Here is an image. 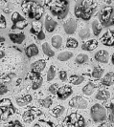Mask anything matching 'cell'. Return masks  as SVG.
<instances>
[{"instance_id":"f546056e","label":"cell","mask_w":114,"mask_h":127,"mask_svg":"<svg viewBox=\"0 0 114 127\" xmlns=\"http://www.w3.org/2000/svg\"><path fill=\"white\" fill-rule=\"evenodd\" d=\"M73 57V53L71 52H62L57 56V59L59 61H67Z\"/></svg>"},{"instance_id":"44dd1931","label":"cell","mask_w":114,"mask_h":127,"mask_svg":"<svg viewBox=\"0 0 114 127\" xmlns=\"http://www.w3.org/2000/svg\"><path fill=\"white\" fill-rule=\"evenodd\" d=\"M43 32L42 31V24L39 22V21H34L32 23V26H31V30H30V32L33 33L34 35L38 36L39 33Z\"/></svg>"},{"instance_id":"277c9868","label":"cell","mask_w":114,"mask_h":127,"mask_svg":"<svg viewBox=\"0 0 114 127\" xmlns=\"http://www.w3.org/2000/svg\"><path fill=\"white\" fill-rule=\"evenodd\" d=\"M99 19L101 26L104 28H108L114 24V13L112 7H105L99 13Z\"/></svg>"},{"instance_id":"e0dca14e","label":"cell","mask_w":114,"mask_h":127,"mask_svg":"<svg viewBox=\"0 0 114 127\" xmlns=\"http://www.w3.org/2000/svg\"><path fill=\"white\" fill-rule=\"evenodd\" d=\"M33 100V97L31 95H22V96H19V97H16L15 101H16V104L18 105L19 107H24V106H27L28 104H30Z\"/></svg>"},{"instance_id":"5bb4252c","label":"cell","mask_w":114,"mask_h":127,"mask_svg":"<svg viewBox=\"0 0 114 127\" xmlns=\"http://www.w3.org/2000/svg\"><path fill=\"white\" fill-rule=\"evenodd\" d=\"M94 58L96 61L100 63H108V59H109V54L106 50H100L95 54Z\"/></svg>"},{"instance_id":"836d02e7","label":"cell","mask_w":114,"mask_h":127,"mask_svg":"<svg viewBox=\"0 0 114 127\" xmlns=\"http://www.w3.org/2000/svg\"><path fill=\"white\" fill-rule=\"evenodd\" d=\"M87 60H88V56L84 54H79L75 58V61L78 64H84L85 62H87Z\"/></svg>"},{"instance_id":"7bdbcfd3","label":"cell","mask_w":114,"mask_h":127,"mask_svg":"<svg viewBox=\"0 0 114 127\" xmlns=\"http://www.w3.org/2000/svg\"><path fill=\"white\" fill-rule=\"evenodd\" d=\"M7 93H8V87L3 83H0V95H5Z\"/></svg>"},{"instance_id":"d6a6232c","label":"cell","mask_w":114,"mask_h":127,"mask_svg":"<svg viewBox=\"0 0 114 127\" xmlns=\"http://www.w3.org/2000/svg\"><path fill=\"white\" fill-rule=\"evenodd\" d=\"M103 74H104V69H103V68L98 67V66H96V67L93 68V71H92V76H93L94 78H97V79L101 78L102 76H103Z\"/></svg>"},{"instance_id":"5b68a950","label":"cell","mask_w":114,"mask_h":127,"mask_svg":"<svg viewBox=\"0 0 114 127\" xmlns=\"http://www.w3.org/2000/svg\"><path fill=\"white\" fill-rule=\"evenodd\" d=\"M90 116L95 122H101L107 120V110L101 104L96 103L90 109Z\"/></svg>"},{"instance_id":"60d3db41","label":"cell","mask_w":114,"mask_h":127,"mask_svg":"<svg viewBox=\"0 0 114 127\" xmlns=\"http://www.w3.org/2000/svg\"><path fill=\"white\" fill-rule=\"evenodd\" d=\"M57 89H58V85H57V83H55V84H52L49 87V92H50L51 94L55 95V94H57Z\"/></svg>"},{"instance_id":"4fadbf2b","label":"cell","mask_w":114,"mask_h":127,"mask_svg":"<svg viewBox=\"0 0 114 127\" xmlns=\"http://www.w3.org/2000/svg\"><path fill=\"white\" fill-rule=\"evenodd\" d=\"M63 29L64 32L67 34H73L75 33L77 29V21L74 18H71L69 20H67L63 24Z\"/></svg>"},{"instance_id":"30bf717a","label":"cell","mask_w":114,"mask_h":127,"mask_svg":"<svg viewBox=\"0 0 114 127\" xmlns=\"http://www.w3.org/2000/svg\"><path fill=\"white\" fill-rule=\"evenodd\" d=\"M88 105V100L82 96L77 95L71 98L69 101V106L76 109H86Z\"/></svg>"},{"instance_id":"cb8c5ba5","label":"cell","mask_w":114,"mask_h":127,"mask_svg":"<svg viewBox=\"0 0 114 127\" xmlns=\"http://www.w3.org/2000/svg\"><path fill=\"white\" fill-rule=\"evenodd\" d=\"M84 81V77L80 75H72L69 77V82L73 85H80Z\"/></svg>"},{"instance_id":"3957f363","label":"cell","mask_w":114,"mask_h":127,"mask_svg":"<svg viewBox=\"0 0 114 127\" xmlns=\"http://www.w3.org/2000/svg\"><path fill=\"white\" fill-rule=\"evenodd\" d=\"M21 8L27 17L36 21H39L44 15V8L37 1H23Z\"/></svg>"},{"instance_id":"7402d4cb","label":"cell","mask_w":114,"mask_h":127,"mask_svg":"<svg viewBox=\"0 0 114 127\" xmlns=\"http://www.w3.org/2000/svg\"><path fill=\"white\" fill-rule=\"evenodd\" d=\"M113 83V73L112 72H109L108 73L106 76H104V78L102 79V84L104 86H107V87H109L111 86Z\"/></svg>"},{"instance_id":"7c38bea8","label":"cell","mask_w":114,"mask_h":127,"mask_svg":"<svg viewBox=\"0 0 114 127\" xmlns=\"http://www.w3.org/2000/svg\"><path fill=\"white\" fill-rule=\"evenodd\" d=\"M102 43L105 45V46H108V47H112L114 44V33L113 30H110L108 32H105L103 34V36L101 37Z\"/></svg>"},{"instance_id":"9a60e30c","label":"cell","mask_w":114,"mask_h":127,"mask_svg":"<svg viewBox=\"0 0 114 127\" xmlns=\"http://www.w3.org/2000/svg\"><path fill=\"white\" fill-rule=\"evenodd\" d=\"M45 66H46V61L44 59H39V60L33 62L32 65H31V69H32V72H34V73L40 74L42 71L44 70Z\"/></svg>"},{"instance_id":"6da1fadb","label":"cell","mask_w":114,"mask_h":127,"mask_svg":"<svg viewBox=\"0 0 114 127\" xmlns=\"http://www.w3.org/2000/svg\"><path fill=\"white\" fill-rule=\"evenodd\" d=\"M97 3L94 1H78L74 7V14L77 18L88 21L94 14Z\"/></svg>"},{"instance_id":"d6986e66","label":"cell","mask_w":114,"mask_h":127,"mask_svg":"<svg viewBox=\"0 0 114 127\" xmlns=\"http://www.w3.org/2000/svg\"><path fill=\"white\" fill-rule=\"evenodd\" d=\"M9 37L11 41L15 44H22L26 36L23 32H18V33H9Z\"/></svg>"},{"instance_id":"9c48e42d","label":"cell","mask_w":114,"mask_h":127,"mask_svg":"<svg viewBox=\"0 0 114 127\" xmlns=\"http://www.w3.org/2000/svg\"><path fill=\"white\" fill-rule=\"evenodd\" d=\"M41 115H42V112L39 109L36 108V107H32V108L26 110L23 113V121H25L26 123H31L37 118L40 117Z\"/></svg>"},{"instance_id":"b9f144b4","label":"cell","mask_w":114,"mask_h":127,"mask_svg":"<svg viewBox=\"0 0 114 127\" xmlns=\"http://www.w3.org/2000/svg\"><path fill=\"white\" fill-rule=\"evenodd\" d=\"M58 76H59V79L61 81H66L67 80V73H66V71H60Z\"/></svg>"},{"instance_id":"f1b7e54d","label":"cell","mask_w":114,"mask_h":127,"mask_svg":"<svg viewBox=\"0 0 114 127\" xmlns=\"http://www.w3.org/2000/svg\"><path fill=\"white\" fill-rule=\"evenodd\" d=\"M92 31H93V33H94V35L96 36H98L99 34H100V32H102V26L101 24L99 23V21L98 20H94L93 22H92Z\"/></svg>"},{"instance_id":"ffe728a7","label":"cell","mask_w":114,"mask_h":127,"mask_svg":"<svg viewBox=\"0 0 114 127\" xmlns=\"http://www.w3.org/2000/svg\"><path fill=\"white\" fill-rule=\"evenodd\" d=\"M25 54H26V56L29 57V58L38 56V54H39L38 46H37L36 44L29 45V46L25 49Z\"/></svg>"},{"instance_id":"484cf974","label":"cell","mask_w":114,"mask_h":127,"mask_svg":"<svg viewBox=\"0 0 114 127\" xmlns=\"http://www.w3.org/2000/svg\"><path fill=\"white\" fill-rule=\"evenodd\" d=\"M64 111H65V108H64L63 106H60V105H58V106H56L55 108L53 109L52 111H51V114L53 115L55 118H60L62 115H63Z\"/></svg>"},{"instance_id":"8fae6325","label":"cell","mask_w":114,"mask_h":127,"mask_svg":"<svg viewBox=\"0 0 114 127\" xmlns=\"http://www.w3.org/2000/svg\"><path fill=\"white\" fill-rule=\"evenodd\" d=\"M72 94H73V89L70 86H68V85H63V86L59 87L57 91V98L61 99V100L67 99Z\"/></svg>"},{"instance_id":"8d00e7d4","label":"cell","mask_w":114,"mask_h":127,"mask_svg":"<svg viewBox=\"0 0 114 127\" xmlns=\"http://www.w3.org/2000/svg\"><path fill=\"white\" fill-rule=\"evenodd\" d=\"M78 45H79V42L77 41V39L73 37H69L67 39V41H66V47L67 48H72V49H74V48H77L78 47Z\"/></svg>"},{"instance_id":"f35d334b","label":"cell","mask_w":114,"mask_h":127,"mask_svg":"<svg viewBox=\"0 0 114 127\" xmlns=\"http://www.w3.org/2000/svg\"><path fill=\"white\" fill-rule=\"evenodd\" d=\"M7 26V22L6 19H5V16L0 13V29H5Z\"/></svg>"},{"instance_id":"d590c367","label":"cell","mask_w":114,"mask_h":127,"mask_svg":"<svg viewBox=\"0 0 114 127\" xmlns=\"http://www.w3.org/2000/svg\"><path fill=\"white\" fill-rule=\"evenodd\" d=\"M79 36L82 39H87L90 36V31H89L87 28H83L82 30L79 31Z\"/></svg>"},{"instance_id":"1f68e13d","label":"cell","mask_w":114,"mask_h":127,"mask_svg":"<svg viewBox=\"0 0 114 127\" xmlns=\"http://www.w3.org/2000/svg\"><path fill=\"white\" fill-rule=\"evenodd\" d=\"M42 82H43L42 77H41V76H37L36 78H34V79H33L32 89L33 90H38V88H40V87H41V85H42Z\"/></svg>"},{"instance_id":"7a4b0ae2","label":"cell","mask_w":114,"mask_h":127,"mask_svg":"<svg viewBox=\"0 0 114 127\" xmlns=\"http://www.w3.org/2000/svg\"><path fill=\"white\" fill-rule=\"evenodd\" d=\"M46 7L49 9L50 13L57 19H63L69 13V2L61 0H51L45 2Z\"/></svg>"},{"instance_id":"ac0fdd59","label":"cell","mask_w":114,"mask_h":127,"mask_svg":"<svg viewBox=\"0 0 114 127\" xmlns=\"http://www.w3.org/2000/svg\"><path fill=\"white\" fill-rule=\"evenodd\" d=\"M98 46V41L96 39H91L88 41H85L83 42L82 45V49L83 51H88L92 52L93 50H95Z\"/></svg>"},{"instance_id":"e575fe53","label":"cell","mask_w":114,"mask_h":127,"mask_svg":"<svg viewBox=\"0 0 114 127\" xmlns=\"http://www.w3.org/2000/svg\"><path fill=\"white\" fill-rule=\"evenodd\" d=\"M56 76V68L54 67V65H51L49 70H48V73H47V80L48 81H51L55 78Z\"/></svg>"},{"instance_id":"d4e9b609","label":"cell","mask_w":114,"mask_h":127,"mask_svg":"<svg viewBox=\"0 0 114 127\" xmlns=\"http://www.w3.org/2000/svg\"><path fill=\"white\" fill-rule=\"evenodd\" d=\"M96 89V85L92 82H88L83 88H82V93L86 95H90L93 94V92Z\"/></svg>"},{"instance_id":"74e56055","label":"cell","mask_w":114,"mask_h":127,"mask_svg":"<svg viewBox=\"0 0 114 127\" xmlns=\"http://www.w3.org/2000/svg\"><path fill=\"white\" fill-rule=\"evenodd\" d=\"M35 127H42V126H55V123H53V122H51V121H43V120H40V121H38L35 125Z\"/></svg>"},{"instance_id":"ab89813d","label":"cell","mask_w":114,"mask_h":127,"mask_svg":"<svg viewBox=\"0 0 114 127\" xmlns=\"http://www.w3.org/2000/svg\"><path fill=\"white\" fill-rule=\"evenodd\" d=\"M8 126L9 127H22V123L18 121H12L8 123Z\"/></svg>"},{"instance_id":"8992f818","label":"cell","mask_w":114,"mask_h":127,"mask_svg":"<svg viewBox=\"0 0 114 127\" xmlns=\"http://www.w3.org/2000/svg\"><path fill=\"white\" fill-rule=\"evenodd\" d=\"M65 126H74V127H83L85 126V121L82 118V115L78 113H71L66 117L64 120Z\"/></svg>"},{"instance_id":"ba28073f","label":"cell","mask_w":114,"mask_h":127,"mask_svg":"<svg viewBox=\"0 0 114 127\" xmlns=\"http://www.w3.org/2000/svg\"><path fill=\"white\" fill-rule=\"evenodd\" d=\"M0 110L5 117H9L15 114V108L12 100L9 98H3L0 100Z\"/></svg>"},{"instance_id":"2e32d148","label":"cell","mask_w":114,"mask_h":127,"mask_svg":"<svg viewBox=\"0 0 114 127\" xmlns=\"http://www.w3.org/2000/svg\"><path fill=\"white\" fill-rule=\"evenodd\" d=\"M57 26V21H55L53 18H51L49 15H46L45 18V29L48 32H53Z\"/></svg>"},{"instance_id":"4316f807","label":"cell","mask_w":114,"mask_h":127,"mask_svg":"<svg viewBox=\"0 0 114 127\" xmlns=\"http://www.w3.org/2000/svg\"><path fill=\"white\" fill-rule=\"evenodd\" d=\"M51 42H52V45L54 48L59 49L62 45V37L60 35H54L51 39Z\"/></svg>"},{"instance_id":"f6af8a7d","label":"cell","mask_w":114,"mask_h":127,"mask_svg":"<svg viewBox=\"0 0 114 127\" xmlns=\"http://www.w3.org/2000/svg\"><path fill=\"white\" fill-rule=\"evenodd\" d=\"M107 107H108V109L109 110V112H112L113 111V103L112 102H110V104L109 105H107Z\"/></svg>"},{"instance_id":"681fc988","label":"cell","mask_w":114,"mask_h":127,"mask_svg":"<svg viewBox=\"0 0 114 127\" xmlns=\"http://www.w3.org/2000/svg\"><path fill=\"white\" fill-rule=\"evenodd\" d=\"M1 120H2V119H1V113H0V121H1Z\"/></svg>"},{"instance_id":"7dc6e473","label":"cell","mask_w":114,"mask_h":127,"mask_svg":"<svg viewBox=\"0 0 114 127\" xmlns=\"http://www.w3.org/2000/svg\"><path fill=\"white\" fill-rule=\"evenodd\" d=\"M4 57H5V52L3 50H0V59H2Z\"/></svg>"},{"instance_id":"bcb514c9","label":"cell","mask_w":114,"mask_h":127,"mask_svg":"<svg viewBox=\"0 0 114 127\" xmlns=\"http://www.w3.org/2000/svg\"><path fill=\"white\" fill-rule=\"evenodd\" d=\"M109 121L111 123H113V111L110 112V115H109Z\"/></svg>"},{"instance_id":"83f0119b","label":"cell","mask_w":114,"mask_h":127,"mask_svg":"<svg viewBox=\"0 0 114 127\" xmlns=\"http://www.w3.org/2000/svg\"><path fill=\"white\" fill-rule=\"evenodd\" d=\"M42 51L44 53V55H46V57H53L55 56V52L51 49L50 46H49V44L47 42H45V43L42 44Z\"/></svg>"},{"instance_id":"4dcf8cb0","label":"cell","mask_w":114,"mask_h":127,"mask_svg":"<svg viewBox=\"0 0 114 127\" xmlns=\"http://www.w3.org/2000/svg\"><path fill=\"white\" fill-rule=\"evenodd\" d=\"M38 102L41 106H43L44 108H49L51 105L53 104V100H52L51 96H47V97H45L43 99H38Z\"/></svg>"},{"instance_id":"52a82bcc","label":"cell","mask_w":114,"mask_h":127,"mask_svg":"<svg viewBox=\"0 0 114 127\" xmlns=\"http://www.w3.org/2000/svg\"><path fill=\"white\" fill-rule=\"evenodd\" d=\"M12 22H13V26H12L13 30H15V29L23 30L28 26V21L17 12H14L12 14Z\"/></svg>"},{"instance_id":"c3c4849f","label":"cell","mask_w":114,"mask_h":127,"mask_svg":"<svg viewBox=\"0 0 114 127\" xmlns=\"http://www.w3.org/2000/svg\"><path fill=\"white\" fill-rule=\"evenodd\" d=\"M4 41H5V38L3 37V36H0V44H1V43H3Z\"/></svg>"},{"instance_id":"603a6c76","label":"cell","mask_w":114,"mask_h":127,"mask_svg":"<svg viewBox=\"0 0 114 127\" xmlns=\"http://www.w3.org/2000/svg\"><path fill=\"white\" fill-rule=\"evenodd\" d=\"M109 97H110V93L107 90H100L96 95V99L103 100V101L108 100Z\"/></svg>"},{"instance_id":"ee69618b","label":"cell","mask_w":114,"mask_h":127,"mask_svg":"<svg viewBox=\"0 0 114 127\" xmlns=\"http://www.w3.org/2000/svg\"><path fill=\"white\" fill-rule=\"evenodd\" d=\"M14 76H15V75H14L13 73H11V74L7 75L6 76H4V77H3V80H5V81H8V80H9V81H10V80H11Z\"/></svg>"}]
</instances>
